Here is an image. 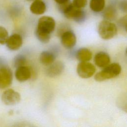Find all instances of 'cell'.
<instances>
[{"mask_svg": "<svg viewBox=\"0 0 127 127\" xmlns=\"http://www.w3.org/2000/svg\"><path fill=\"white\" fill-rule=\"evenodd\" d=\"M8 37V33L7 30L4 27L0 26V44H5Z\"/></svg>", "mask_w": 127, "mask_h": 127, "instance_id": "19", "label": "cell"}, {"mask_svg": "<svg viewBox=\"0 0 127 127\" xmlns=\"http://www.w3.org/2000/svg\"><path fill=\"white\" fill-rule=\"evenodd\" d=\"M73 5L78 8H82L84 7L87 3V0H73L72 2Z\"/></svg>", "mask_w": 127, "mask_h": 127, "instance_id": "20", "label": "cell"}, {"mask_svg": "<svg viewBox=\"0 0 127 127\" xmlns=\"http://www.w3.org/2000/svg\"><path fill=\"white\" fill-rule=\"evenodd\" d=\"M16 79L20 82H24L28 80L31 76V71L28 66L22 65L16 68L15 72Z\"/></svg>", "mask_w": 127, "mask_h": 127, "instance_id": "11", "label": "cell"}, {"mask_svg": "<svg viewBox=\"0 0 127 127\" xmlns=\"http://www.w3.org/2000/svg\"><path fill=\"white\" fill-rule=\"evenodd\" d=\"M78 75L83 78H88L94 75L96 71L95 66L88 62H80L76 69Z\"/></svg>", "mask_w": 127, "mask_h": 127, "instance_id": "5", "label": "cell"}, {"mask_svg": "<svg viewBox=\"0 0 127 127\" xmlns=\"http://www.w3.org/2000/svg\"><path fill=\"white\" fill-rule=\"evenodd\" d=\"M48 66L45 72L46 75L50 77L59 76L63 73L64 69V65L61 61L54 62Z\"/></svg>", "mask_w": 127, "mask_h": 127, "instance_id": "8", "label": "cell"}, {"mask_svg": "<svg viewBox=\"0 0 127 127\" xmlns=\"http://www.w3.org/2000/svg\"><path fill=\"white\" fill-rule=\"evenodd\" d=\"M23 43L22 37L18 34H13L8 37L5 42L6 47L11 51H16L20 48Z\"/></svg>", "mask_w": 127, "mask_h": 127, "instance_id": "10", "label": "cell"}, {"mask_svg": "<svg viewBox=\"0 0 127 127\" xmlns=\"http://www.w3.org/2000/svg\"><path fill=\"white\" fill-rule=\"evenodd\" d=\"M98 32L100 37L104 40H109L117 34L118 29L114 23L108 20L101 21L98 25Z\"/></svg>", "mask_w": 127, "mask_h": 127, "instance_id": "2", "label": "cell"}, {"mask_svg": "<svg viewBox=\"0 0 127 127\" xmlns=\"http://www.w3.org/2000/svg\"><path fill=\"white\" fill-rule=\"evenodd\" d=\"M94 62L97 66L104 68L110 64V57L106 52H100L95 55Z\"/></svg>", "mask_w": 127, "mask_h": 127, "instance_id": "12", "label": "cell"}, {"mask_svg": "<svg viewBox=\"0 0 127 127\" xmlns=\"http://www.w3.org/2000/svg\"><path fill=\"white\" fill-rule=\"evenodd\" d=\"M92 52L87 48H82L76 52V57L80 62H88L92 58Z\"/></svg>", "mask_w": 127, "mask_h": 127, "instance_id": "15", "label": "cell"}, {"mask_svg": "<svg viewBox=\"0 0 127 127\" xmlns=\"http://www.w3.org/2000/svg\"><path fill=\"white\" fill-rule=\"evenodd\" d=\"M26 59L25 56L22 55H18L15 57L13 60V64L15 67L24 65L26 63Z\"/></svg>", "mask_w": 127, "mask_h": 127, "instance_id": "18", "label": "cell"}, {"mask_svg": "<svg viewBox=\"0 0 127 127\" xmlns=\"http://www.w3.org/2000/svg\"><path fill=\"white\" fill-rule=\"evenodd\" d=\"M105 0H91L90 1V9L96 12L102 11L105 7Z\"/></svg>", "mask_w": 127, "mask_h": 127, "instance_id": "17", "label": "cell"}, {"mask_svg": "<svg viewBox=\"0 0 127 127\" xmlns=\"http://www.w3.org/2000/svg\"><path fill=\"white\" fill-rule=\"evenodd\" d=\"M63 14L68 19H73L75 22L78 23L83 22L86 19V13L81 8H78L74 6L71 3Z\"/></svg>", "mask_w": 127, "mask_h": 127, "instance_id": "4", "label": "cell"}, {"mask_svg": "<svg viewBox=\"0 0 127 127\" xmlns=\"http://www.w3.org/2000/svg\"><path fill=\"white\" fill-rule=\"evenodd\" d=\"M102 16L105 20L108 21L114 20L118 15L116 7L113 4L108 5L103 9Z\"/></svg>", "mask_w": 127, "mask_h": 127, "instance_id": "13", "label": "cell"}, {"mask_svg": "<svg viewBox=\"0 0 127 127\" xmlns=\"http://www.w3.org/2000/svg\"><path fill=\"white\" fill-rule=\"evenodd\" d=\"M31 12L36 15L43 14L46 10V5L45 2L41 0H35L30 7Z\"/></svg>", "mask_w": 127, "mask_h": 127, "instance_id": "14", "label": "cell"}, {"mask_svg": "<svg viewBox=\"0 0 127 127\" xmlns=\"http://www.w3.org/2000/svg\"><path fill=\"white\" fill-rule=\"evenodd\" d=\"M55 1V2H56V3L58 4H62L63 3H64L69 0H54Z\"/></svg>", "mask_w": 127, "mask_h": 127, "instance_id": "23", "label": "cell"}, {"mask_svg": "<svg viewBox=\"0 0 127 127\" xmlns=\"http://www.w3.org/2000/svg\"><path fill=\"white\" fill-rule=\"evenodd\" d=\"M61 38L63 46L67 49L72 48L76 44V36L73 32L71 30L64 31L62 34Z\"/></svg>", "mask_w": 127, "mask_h": 127, "instance_id": "9", "label": "cell"}, {"mask_svg": "<svg viewBox=\"0 0 127 127\" xmlns=\"http://www.w3.org/2000/svg\"><path fill=\"white\" fill-rule=\"evenodd\" d=\"M127 16L125 15V16L122 17L118 21L119 25L122 28L124 29L126 31L127 30Z\"/></svg>", "mask_w": 127, "mask_h": 127, "instance_id": "21", "label": "cell"}, {"mask_svg": "<svg viewBox=\"0 0 127 127\" xmlns=\"http://www.w3.org/2000/svg\"><path fill=\"white\" fill-rule=\"evenodd\" d=\"M118 7L121 10L126 12L127 9V0H121L118 2Z\"/></svg>", "mask_w": 127, "mask_h": 127, "instance_id": "22", "label": "cell"}, {"mask_svg": "<svg viewBox=\"0 0 127 127\" xmlns=\"http://www.w3.org/2000/svg\"><path fill=\"white\" fill-rule=\"evenodd\" d=\"M13 74L10 68L6 66H0V89L9 87L12 81Z\"/></svg>", "mask_w": 127, "mask_h": 127, "instance_id": "7", "label": "cell"}, {"mask_svg": "<svg viewBox=\"0 0 127 127\" xmlns=\"http://www.w3.org/2000/svg\"></svg>", "mask_w": 127, "mask_h": 127, "instance_id": "24", "label": "cell"}, {"mask_svg": "<svg viewBox=\"0 0 127 127\" xmlns=\"http://www.w3.org/2000/svg\"><path fill=\"white\" fill-rule=\"evenodd\" d=\"M55 56L53 53L46 51L41 53L39 60L42 64L45 65H48L55 61Z\"/></svg>", "mask_w": 127, "mask_h": 127, "instance_id": "16", "label": "cell"}, {"mask_svg": "<svg viewBox=\"0 0 127 127\" xmlns=\"http://www.w3.org/2000/svg\"><path fill=\"white\" fill-rule=\"evenodd\" d=\"M21 99L20 94L12 89L4 91L1 95L3 103L8 106H12L18 104Z\"/></svg>", "mask_w": 127, "mask_h": 127, "instance_id": "6", "label": "cell"}, {"mask_svg": "<svg viewBox=\"0 0 127 127\" xmlns=\"http://www.w3.org/2000/svg\"><path fill=\"white\" fill-rule=\"evenodd\" d=\"M121 70V66L118 63L109 64L104 67L101 71L95 74V80L97 81H103L114 78L120 74Z\"/></svg>", "mask_w": 127, "mask_h": 127, "instance_id": "1", "label": "cell"}, {"mask_svg": "<svg viewBox=\"0 0 127 127\" xmlns=\"http://www.w3.org/2000/svg\"><path fill=\"white\" fill-rule=\"evenodd\" d=\"M56 22L54 19L48 16H44L39 18L35 33L50 35L54 31Z\"/></svg>", "mask_w": 127, "mask_h": 127, "instance_id": "3", "label": "cell"}]
</instances>
